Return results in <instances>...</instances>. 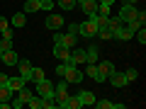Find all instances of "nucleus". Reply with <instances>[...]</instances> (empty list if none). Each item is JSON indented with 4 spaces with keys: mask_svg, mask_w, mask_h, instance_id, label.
Instances as JSON below:
<instances>
[{
    "mask_svg": "<svg viewBox=\"0 0 146 109\" xmlns=\"http://www.w3.org/2000/svg\"><path fill=\"white\" fill-rule=\"evenodd\" d=\"M98 29H100V24H98V17L95 15H90L88 20L80 24V32H78V36H83V39H95L98 36Z\"/></svg>",
    "mask_w": 146,
    "mask_h": 109,
    "instance_id": "f257e3e1",
    "label": "nucleus"
},
{
    "mask_svg": "<svg viewBox=\"0 0 146 109\" xmlns=\"http://www.w3.org/2000/svg\"><path fill=\"white\" fill-rule=\"evenodd\" d=\"M136 10H139L136 5H122V10H119V15H117V20H119L122 24H127V22H131V20L136 17Z\"/></svg>",
    "mask_w": 146,
    "mask_h": 109,
    "instance_id": "423d86ee",
    "label": "nucleus"
},
{
    "mask_svg": "<svg viewBox=\"0 0 146 109\" xmlns=\"http://www.w3.org/2000/svg\"><path fill=\"white\" fill-rule=\"evenodd\" d=\"M85 75L93 78V80H98V63H88V66H85Z\"/></svg>",
    "mask_w": 146,
    "mask_h": 109,
    "instance_id": "393cba45",
    "label": "nucleus"
},
{
    "mask_svg": "<svg viewBox=\"0 0 146 109\" xmlns=\"http://www.w3.org/2000/svg\"><path fill=\"white\" fill-rule=\"evenodd\" d=\"M7 27H10V22H7V20H5V17H0V32H5V29H7Z\"/></svg>",
    "mask_w": 146,
    "mask_h": 109,
    "instance_id": "e433bc0d",
    "label": "nucleus"
},
{
    "mask_svg": "<svg viewBox=\"0 0 146 109\" xmlns=\"http://www.w3.org/2000/svg\"><path fill=\"white\" fill-rule=\"evenodd\" d=\"M136 20L144 24V22H146V12H144V10H136Z\"/></svg>",
    "mask_w": 146,
    "mask_h": 109,
    "instance_id": "c9c22d12",
    "label": "nucleus"
},
{
    "mask_svg": "<svg viewBox=\"0 0 146 109\" xmlns=\"http://www.w3.org/2000/svg\"><path fill=\"white\" fill-rule=\"evenodd\" d=\"M66 32H68V34H76V36H78V32H80V24H78V22H71Z\"/></svg>",
    "mask_w": 146,
    "mask_h": 109,
    "instance_id": "2f4dec72",
    "label": "nucleus"
},
{
    "mask_svg": "<svg viewBox=\"0 0 146 109\" xmlns=\"http://www.w3.org/2000/svg\"><path fill=\"white\" fill-rule=\"evenodd\" d=\"M93 107H98V109H115V102H110V99H95L93 102Z\"/></svg>",
    "mask_w": 146,
    "mask_h": 109,
    "instance_id": "a878e982",
    "label": "nucleus"
},
{
    "mask_svg": "<svg viewBox=\"0 0 146 109\" xmlns=\"http://www.w3.org/2000/svg\"><path fill=\"white\" fill-rule=\"evenodd\" d=\"M32 95H34V92H32V90L29 87H27V85H25V87H20V90H17V99H22V102H29V97H32Z\"/></svg>",
    "mask_w": 146,
    "mask_h": 109,
    "instance_id": "a211bd4d",
    "label": "nucleus"
},
{
    "mask_svg": "<svg viewBox=\"0 0 146 109\" xmlns=\"http://www.w3.org/2000/svg\"><path fill=\"white\" fill-rule=\"evenodd\" d=\"M7 87H10L12 92H17L20 87H25V78H22V75H15V78H10V80H7Z\"/></svg>",
    "mask_w": 146,
    "mask_h": 109,
    "instance_id": "f3484780",
    "label": "nucleus"
},
{
    "mask_svg": "<svg viewBox=\"0 0 146 109\" xmlns=\"http://www.w3.org/2000/svg\"><path fill=\"white\" fill-rule=\"evenodd\" d=\"M0 34H3V39H5V41H12L15 32H12V27H7V29H5V32H0Z\"/></svg>",
    "mask_w": 146,
    "mask_h": 109,
    "instance_id": "473e14b6",
    "label": "nucleus"
},
{
    "mask_svg": "<svg viewBox=\"0 0 146 109\" xmlns=\"http://www.w3.org/2000/svg\"><path fill=\"white\" fill-rule=\"evenodd\" d=\"M100 5H112V3H115V0H98Z\"/></svg>",
    "mask_w": 146,
    "mask_h": 109,
    "instance_id": "58836bf2",
    "label": "nucleus"
},
{
    "mask_svg": "<svg viewBox=\"0 0 146 109\" xmlns=\"http://www.w3.org/2000/svg\"><path fill=\"white\" fill-rule=\"evenodd\" d=\"M85 58H88V63H98L100 61V49L95 46V44L88 46V49H85Z\"/></svg>",
    "mask_w": 146,
    "mask_h": 109,
    "instance_id": "dca6fc26",
    "label": "nucleus"
},
{
    "mask_svg": "<svg viewBox=\"0 0 146 109\" xmlns=\"http://www.w3.org/2000/svg\"><path fill=\"white\" fill-rule=\"evenodd\" d=\"M7 80H10V75H5V73H0V85H7Z\"/></svg>",
    "mask_w": 146,
    "mask_h": 109,
    "instance_id": "4c0bfd02",
    "label": "nucleus"
},
{
    "mask_svg": "<svg viewBox=\"0 0 146 109\" xmlns=\"http://www.w3.org/2000/svg\"><path fill=\"white\" fill-rule=\"evenodd\" d=\"M139 0H124V5H136Z\"/></svg>",
    "mask_w": 146,
    "mask_h": 109,
    "instance_id": "a19ab883",
    "label": "nucleus"
},
{
    "mask_svg": "<svg viewBox=\"0 0 146 109\" xmlns=\"http://www.w3.org/2000/svg\"><path fill=\"white\" fill-rule=\"evenodd\" d=\"M68 63H71V66H80V63H88V58H85V49H80V46L71 49V58H68Z\"/></svg>",
    "mask_w": 146,
    "mask_h": 109,
    "instance_id": "6e6552de",
    "label": "nucleus"
},
{
    "mask_svg": "<svg viewBox=\"0 0 146 109\" xmlns=\"http://www.w3.org/2000/svg\"><path fill=\"white\" fill-rule=\"evenodd\" d=\"M54 56H56L58 61L68 63V58H71V49H66V46H61V44H56V46H54Z\"/></svg>",
    "mask_w": 146,
    "mask_h": 109,
    "instance_id": "4468645a",
    "label": "nucleus"
},
{
    "mask_svg": "<svg viewBox=\"0 0 146 109\" xmlns=\"http://www.w3.org/2000/svg\"><path fill=\"white\" fill-rule=\"evenodd\" d=\"M0 109H10V102H0Z\"/></svg>",
    "mask_w": 146,
    "mask_h": 109,
    "instance_id": "ea45409f",
    "label": "nucleus"
},
{
    "mask_svg": "<svg viewBox=\"0 0 146 109\" xmlns=\"http://www.w3.org/2000/svg\"><path fill=\"white\" fill-rule=\"evenodd\" d=\"M17 68H20V75L25 78V83H32V73H34V66H32L29 61H17Z\"/></svg>",
    "mask_w": 146,
    "mask_h": 109,
    "instance_id": "1a4fd4ad",
    "label": "nucleus"
},
{
    "mask_svg": "<svg viewBox=\"0 0 146 109\" xmlns=\"http://www.w3.org/2000/svg\"><path fill=\"white\" fill-rule=\"evenodd\" d=\"M0 56H3V51H0Z\"/></svg>",
    "mask_w": 146,
    "mask_h": 109,
    "instance_id": "79ce46f5",
    "label": "nucleus"
},
{
    "mask_svg": "<svg viewBox=\"0 0 146 109\" xmlns=\"http://www.w3.org/2000/svg\"><path fill=\"white\" fill-rule=\"evenodd\" d=\"M66 68H68V63H58V66H56V73H58V75H61V78H63V73H66Z\"/></svg>",
    "mask_w": 146,
    "mask_h": 109,
    "instance_id": "72a5a7b5",
    "label": "nucleus"
},
{
    "mask_svg": "<svg viewBox=\"0 0 146 109\" xmlns=\"http://www.w3.org/2000/svg\"><path fill=\"white\" fill-rule=\"evenodd\" d=\"M124 75H127V80H129V83L139 80V70H136V68H127V70H124Z\"/></svg>",
    "mask_w": 146,
    "mask_h": 109,
    "instance_id": "cd10ccee",
    "label": "nucleus"
},
{
    "mask_svg": "<svg viewBox=\"0 0 146 109\" xmlns=\"http://www.w3.org/2000/svg\"><path fill=\"white\" fill-rule=\"evenodd\" d=\"M63 80H66L68 85L71 83H83V73L78 70V66H71V63H68L66 73H63Z\"/></svg>",
    "mask_w": 146,
    "mask_h": 109,
    "instance_id": "39448f33",
    "label": "nucleus"
},
{
    "mask_svg": "<svg viewBox=\"0 0 146 109\" xmlns=\"http://www.w3.org/2000/svg\"><path fill=\"white\" fill-rule=\"evenodd\" d=\"M54 41L56 44H61V46H66V49H76L78 46V36L76 34H61V32H54Z\"/></svg>",
    "mask_w": 146,
    "mask_h": 109,
    "instance_id": "7ed1b4c3",
    "label": "nucleus"
},
{
    "mask_svg": "<svg viewBox=\"0 0 146 109\" xmlns=\"http://www.w3.org/2000/svg\"><path fill=\"white\" fill-rule=\"evenodd\" d=\"M110 83H112V87H124V85H129V80H127V75L124 73H119V70H115L112 75H110Z\"/></svg>",
    "mask_w": 146,
    "mask_h": 109,
    "instance_id": "f8f14e48",
    "label": "nucleus"
},
{
    "mask_svg": "<svg viewBox=\"0 0 146 109\" xmlns=\"http://www.w3.org/2000/svg\"><path fill=\"white\" fill-rule=\"evenodd\" d=\"M63 24H66V22H63V15H49L46 22H44V27H46V29H51V32H58Z\"/></svg>",
    "mask_w": 146,
    "mask_h": 109,
    "instance_id": "9d476101",
    "label": "nucleus"
},
{
    "mask_svg": "<svg viewBox=\"0 0 146 109\" xmlns=\"http://www.w3.org/2000/svg\"><path fill=\"white\" fill-rule=\"evenodd\" d=\"M78 99H80L83 107H90V104L95 102V92H90V90H80V92H78Z\"/></svg>",
    "mask_w": 146,
    "mask_h": 109,
    "instance_id": "2eb2a0df",
    "label": "nucleus"
},
{
    "mask_svg": "<svg viewBox=\"0 0 146 109\" xmlns=\"http://www.w3.org/2000/svg\"><path fill=\"white\" fill-rule=\"evenodd\" d=\"M7 49H12V41H5V39H3V41H0V51H7Z\"/></svg>",
    "mask_w": 146,
    "mask_h": 109,
    "instance_id": "f704fd0d",
    "label": "nucleus"
},
{
    "mask_svg": "<svg viewBox=\"0 0 146 109\" xmlns=\"http://www.w3.org/2000/svg\"><path fill=\"white\" fill-rule=\"evenodd\" d=\"M98 15L100 17H110V5H100L98 3Z\"/></svg>",
    "mask_w": 146,
    "mask_h": 109,
    "instance_id": "7c9ffc66",
    "label": "nucleus"
},
{
    "mask_svg": "<svg viewBox=\"0 0 146 109\" xmlns=\"http://www.w3.org/2000/svg\"><path fill=\"white\" fill-rule=\"evenodd\" d=\"M12 99V90L7 85H0V102H10Z\"/></svg>",
    "mask_w": 146,
    "mask_h": 109,
    "instance_id": "4be33fe9",
    "label": "nucleus"
},
{
    "mask_svg": "<svg viewBox=\"0 0 146 109\" xmlns=\"http://www.w3.org/2000/svg\"><path fill=\"white\" fill-rule=\"evenodd\" d=\"M131 36H134V29L129 24H117L112 29V39H117V41H129Z\"/></svg>",
    "mask_w": 146,
    "mask_h": 109,
    "instance_id": "20e7f679",
    "label": "nucleus"
},
{
    "mask_svg": "<svg viewBox=\"0 0 146 109\" xmlns=\"http://www.w3.org/2000/svg\"><path fill=\"white\" fill-rule=\"evenodd\" d=\"M36 95H39V97H44V99H46V97H54V85L49 83L46 78L39 80V83H36Z\"/></svg>",
    "mask_w": 146,
    "mask_h": 109,
    "instance_id": "0eeeda50",
    "label": "nucleus"
},
{
    "mask_svg": "<svg viewBox=\"0 0 146 109\" xmlns=\"http://www.w3.org/2000/svg\"><path fill=\"white\" fill-rule=\"evenodd\" d=\"M54 7H56V3H54V0H39V10H46V12H51Z\"/></svg>",
    "mask_w": 146,
    "mask_h": 109,
    "instance_id": "bb28decb",
    "label": "nucleus"
},
{
    "mask_svg": "<svg viewBox=\"0 0 146 109\" xmlns=\"http://www.w3.org/2000/svg\"><path fill=\"white\" fill-rule=\"evenodd\" d=\"M42 102H44V97H39V95H32L29 102H27V107H29V109H42Z\"/></svg>",
    "mask_w": 146,
    "mask_h": 109,
    "instance_id": "aec40b11",
    "label": "nucleus"
},
{
    "mask_svg": "<svg viewBox=\"0 0 146 109\" xmlns=\"http://www.w3.org/2000/svg\"><path fill=\"white\" fill-rule=\"evenodd\" d=\"M134 36H136V41H139V44H146V29H144V27H139V29L134 32Z\"/></svg>",
    "mask_w": 146,
    "mask_h": 109,
    "instance_id": "c85d7f7f",
    "label": "nucleus"
},
{
    "mask_svg": "<svg viewBox=\"0 0 146 109\" xmlns=\"http://www.w3.org/2000/svg\"><path fill=\"white\" fill-rule=\"evenodd\" d=\"M78 7L90 17V15H95V12H98V0H83V3H78Z\"/></svg>",
    "mask_w": 146,
    "mask_h": 109,
    "instance_id": "ddd939ff",
    "label": "nucleus"
},
{
    "mask_svg": "<svg viewBox=\"0 0 146 109\" xmlns=\"http://www.w3.org/2000/svg\"><path fill=\"white\" fill-rule=\"evenodd\" d=\"M115 70H117L115 63H110V61H98V80H95V83H107V78H110Z\"/></svg>",
    "mask_w": 146,
    "mask_h": 109,
    "instance_id": "f03ea898",
    "label": "nucleus"
},
{
    "mask_svg": "<svg viewBox=\"0 0 146 109\" xmlns=\"http://www.w3.org/2000/svg\"><path fill=\"white\" fill-rule=\"evenodd\" d=\"M98 39L110 41V39H112V29H110V27H100V29H98Z\"/></svg>",
    "mask_w": 146,
    "mask_h": 109,
    "instance_id": "5701e85b",
    "label": "nucleus"
},
{
    "mask_svg": "<svg viewBox=\"0 0 146 109\" xmlns=\"http://www.w3.org/2000/svg\"><path fill=\"white\" fill-rule=\"evenodd\" d=\"M32 12H39V0H27L25 3V15H32Z\"/></svg>",
    "mask_w": 146,
    "mask_h": 109,
    "instance_id": "6ab92c4d",
    "label": "nucleus"
},
{
    "mask_svg": "<svg viewBox=\"0 0 146 109\" xmlns=\"http://www.w3.org/2000/svg\"><path fill=\"white\" fill-rule=\"evenodd\" d=\"M56 5L61 7L63 12H68V10H73V7H76V0H56Z\"/></svg>",
    "mask_w": 146,
    "mask_h": 109,
    "instance_id": "b1692460",
    "label": "nucleus"
},
{
    "mask_svg": "<svg viewBox=\"0 0 146 109\" xmlns=\"http://www.w3.org/2000/svg\"><path fill=\"white\" fill-rule=\"evenodd\" d=\"M17 61H20V56H17L15 49H7V51H3V56H0V63H5V66H17Z\"/></svg>",
    "mask_w": 146,
    "mask_h": 109,
    "instance_id": "9b49d317",
    "label": "nucleus"
},
{
    "mask_svg": "<svg viewBox=\"0 0 146 109\" xmlns=\"http://www.w3.org/2000/svg\"><path fill=\"white\" fill-rule=\"evenodd\" d=\"M10 24H12V27H25V24H27V22H25V12H15L12 20H10Z\"/></svg>",
    "mask_w": 146,
    "mask_h": 109,
    "instance_id": "412c9836",
    "label": "nucleus"
},
{
    "mask_svg": "<svg viewBox=\"0 0 146 109\" xmlns=\"http://www.w3.org/2000/svg\"><path fill=\"white\" fill-rule=\"evenodd\" d=\"M46 75H44L42 68H34V73H32V83H39V80H44Z\"/></svg>",
    "mask_w": 146,
    "mask_h": 109,
    "instance_id": "c756f323",
    "label": "nucleus"
}]
</instances>
